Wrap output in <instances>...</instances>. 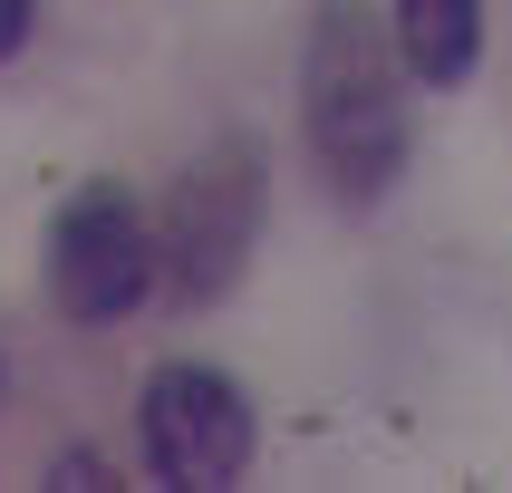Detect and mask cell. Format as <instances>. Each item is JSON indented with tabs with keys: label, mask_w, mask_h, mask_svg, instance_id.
<instances>
[{
	"label": "cell",
	"mask_w": 512,
	"mask_h": 493,
	"mask_svg": "<svg viewBox=\"0 0 512 493\" xmlns=\"http://www.w3.org/2000/svg\"><path fill=\"white\" fill-rule=\"evenodd\" d=\"M406 68L397 29L368 20L358 0H329L310 20V49H300V126H310V155L329 174L339 203H377L406 174V145H416V107H406Z\"/></svg>",
	"instance_id": "6da1fadb"
},
{
	"label": "cell",
	"mask_w": 512,
	"mask_h": 493,
	"mask_svg": "<svg viewBox=\"0 0 512 493\" xmlns=\"http://www.w3.org/2000/svg\"><path fill=\"white\" fill-rule=\"evenodd\" d=\"M155 290V232L136 223V203L116 184H87L68 213L49 223V300L78 329H107Z\"/></svg>",
	"instance_id": "277c9868"
},
{
	"label": "cell",
	"mask_w": 512,
	"mask_h": 493,
	"mask_svg": "<svg viewBox=\"0 0 512 493\" xmlns=\"http://www.w3.org/2000/svg\"><path fill=\"white\" fill-rule=\"evenodd\" d=\"M29 20H39V0H0V58L29 39Z\"/></svg>",
	"instance_id": "8992f818"
},
{
	"label": "cell",
	"mask_w": 512,
	"mask_h": 493,
	"mask_svg": "<svg viewBox=\"0 0 512 493\" xmlns=\"http://www.w3.org/2000/svg\"><path fill=\"white\" fill-rule=\"evenodd\" d=\"M387 29H397L416 87H464L484 58V0H387Z\"/></svg>",
	"instance_id": "5b68a950"
},
{
	"label": "cell",
	"mask_w": 512,
	"mask_h": 493,
	"mask_svg": "<svg viewBox=\"0 0 512 493\" xmlns=\"http://www.w3.org/2000/svg\"><path fill=\"white\" fill-rule=\"evenodd\" d=\"M145 474L174 493H223L252 464V397L203 358H165L145 377Z\"/></svg>",
	"instance_id": "3957f363"
},
{
	"label": "cell",
	"mask_w": 512,
	"mask_h": 493,
	"mask_svg": "<svg viewBox=\"0 0 512 493\" xmlns=\"http://www.w3.org/2000/svg\"><path fill=\"white\" fill-rule=\"evenodd\" d=\"M261 203H271V174H261L252 136H223L213 155H194V165L174 174L155 261L174 271L184 300H223V290L242 281V261H252V242H261Z\"/></svg>",
	"instance_id": "7a4b0ae2"
}]
</instances>
